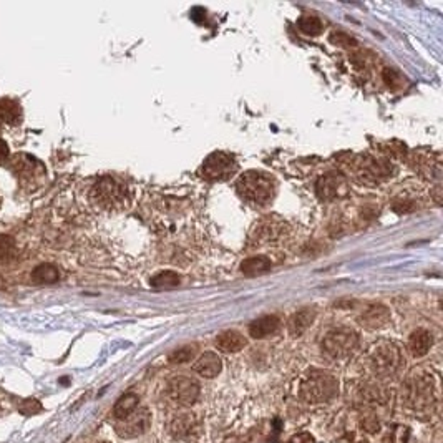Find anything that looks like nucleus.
<instances>
[{"mask_svg": "<svg viewBox=\"0 0 443 443\" xmlns=\"http://www.w3.org/2000/svg\"><path fill=\"white\" fill-rule=\"evenodd\" d=\"M179 284V276L173 271H165V273H160L158 276L153 277L152 286L153 287H175Z\"/></svg>", "mask_w": 443, "mask_h": 443, "instance_id": "a878e982", "label": "nucleus"}, {"mask_svg": "<svg viewBox=\"0 0 443 443\" xmlns=\"http://www.w3.org/2000/svg\"><path fill=\"white\" fill-rule=\"evenodd\" d=\"M369 364L378 377H392L403 365V355L394 342H378L369 354Z\"/></svg>", "mask_w": 443, "mask_h": 443, "instance_id": "39448f33", "label": "nucleus"}, {"mask_svg": "<svg viewBox=\"0 0 443 443\" xmlns=\"http://www.w3.org/2000/svg\"><path fill=\"white\" fill-rule=\"evenodd\" d=\"M88 201L102 213H120L128 206V189L111 176H102L90 186Z\"/></svg>", "mask_w": 443, "mask_h": 443, "instance_id": "f257e3e1", "label": "nucleus"}, {"mask_svg": "<svg viewBox=\"0 0 443 443\" xmlns=\"http://www.w3.org/2000/svg\"><path fill=\"white\" fill-rule=\"evenodd\" d=\"M8 153H10V150H8L7 143H6V141H3V140H0V161L7 160Z\"/></svg>", "mask_w": 443, "mask_h": 443, "instance_id": "c756f323", "label": "nucleus"}, {"mask_svg": "<svg viewBox=\"0 0 443 443\" xmlns=\"http://www.w3.org/2000/svg\"><path fill=\"white\" fill-rule=\"evenodd\" d=\"M138 402H140V398L136 394H124L123 397L120 398L117 403H115L113 415L117 417L118 420L128 419V417H130L133 412L138 408Z\"/></svg>", "mask_w": 443, "mask_h": 443, "instance_id": "412c9836", "label": "nucleus"}, {"mask_svg": "<svg viewBox=\"0 0 443 443\" xmlns=\"http://www.w3.org/2000/svg\"><path fill=\"white\" fill-rule=\"evenodd\" d=\"M279 327H281V321H279L276 316H264L256 319L255 322H251V325H249V334L255 339H264L276 334Z\"/></svg>", "mask_w": 443, "mask_h": 443, "instance_id": "4468645a", "label": "nucleus"}, {"mask_svg": "<svg viewBox=\"0 0 443 443\" xmlns=\"http://www.w3.org/2000/svg\"><path fill=\"white\" fill-rule=\"evenodd\" d=\"M196 355V346H183L175 352H171L170 362L171 364H186L189 360L195 359Z\"/></svg>", "mask_w": 443, "mask_h": 443, "instance_id": "393cba45", "label": "nucleus"}, {"mask_svg": "<svg viewBox=\"0 0 443 443\" xmlns=\"http://www.w3.org/2000/svg\"><path fill=\"white\" fill-rule=\"evenodd\" d=\"M19 410H20V414H22V415H35L37 412L42 410V405H40V402H38V400L29 398V400H24V402L20 403Z\"/></svg>", "mask_w": 443, "mask_h": 443, "instance_id": "cd10ccee", "label": "nucleus"}, {"mask_svg": "<svg viewBox=\"0 0 443 443\" xmlns=\"http://www.w3.org/2000/svg\"><path fill=\"white\" fill-rule=\"evenodd\" d=\"M282 223H276L274 219H264L256 226V238L259 243H268V241L277 239L282 233Z\"/></svg>", "mask_w": 443, "mask_h": 443, "instance_id": "aec40b11", "label": "nucleus"}, {"mask_svg": "<svg viewBox=\"0 0 443 443\" xmlns=\"http://www.w3.org/2000/svg\"><path fill=\"white\" fill-rule=\"evenodd\" d=\"M291 443H314V438L311 435H307V433H304V435H298L292 438Z\"/></svg>", "mask_w": 443, "mask_h": 443, "instance_id": "7c9ffc66", "label": "nucleus"}, {"mask_svg": "<svg viewBox=\"0 0 443 443\" xmlns=\"http://www.w3.org/2000/svg\"><path fill=\"white\" fill-rule=\"evenodd\" d=\"M299 29L304 33H307V35H319L324 25H322L321 19H317L316 15H305L299 20Z\"/></svg>", "mask_w": 443, "mask_h": 443, "instance_id": "b1692460", "label": "nucleus"}, {"mask_svg": "<svg viewBox=\"0 0 443 443\" xmlns=\"http://www.w3.org/2000/svg\"><path fill=\"white\" fill-rule=\"evenodd\" d=\"M314 319H316V312L311 311V309H303V311L291 316L289 324H287V330H289L292 337H300V335L312 325Z\"/></svg>", "mask_w": 443, "mask_h": 443, "instance_id": "f3484780", "label": "nucleus"}, {"mask_svg": "<svg viewBox=\"0 0 443 443\" xmlns=\"http://www.w3.org/2000/svg\"><path fill=\"white\" fill-rule=\"evenodd\" d=\"M152 425V414L146 408L135 410L128 419L122 420L117 427V433L122 438H135L143 435Z\"/></svg>", "mask_w": 443, "mask_h": 443, "instance_id": "1a4fd4ad", "label": "nucleus"}, {"mask_svg": "<svg viewBox=\"0 0 443 443\" xmlns=\"http://www.w3.org/2000/svg\"><path fill=\"white\" fill-rule=\"evenodd\" d=\"M359 346V335L352 329H332L322 339V352L332 360L347 359Z\"/></svg>", "mask_w": 443, "mask_h": 443, "instance_id": "423d86ee", "label": "nucleus"}, {"mask_svg": "<svg viewBox=\"0 0 443 443\" xmlns=\"http://www.w3.org/2000/svg\"><path fill=\"white\" fill-rule=\"evenodd\" d=\"M221 359L214 354V352H204L200 359L196 360L195 364V372L200 373L201 377L204 378H213L216 377L219 372H221Z\"/></svg>", "mask_w": 443, "mask_h": 443, "instance_id": "2eb2a0df", "label": "nucleus"}, {"mask_svg": "<svg viewBox=\"0 0 443 443\" xmlns=\"http://www.w3.org/2000/svg\"><path fill=\"white\" fill-rule=\"evenodd\" d=\"M238 193L249 203L266 204L274 196V182L261 171H248L239 178Z\"/></svg>", "mask_w": 443, "mask_h": 443, "instance_id": "20e7f679", "label": "nucleus"}, {"mask_svg": "<svg viewBox=\"0 0 443 443\" xmlns=\"http://www.w3.org/2000/svg\"><path fill=\"white\" fill-rule=\"evenodd\" d=\"M58 277H60V274H58L57 268H55V266H51V264L37 266V268L32 271V279L35 282H40V284L57 282Z\"/></svg>", "mask_w": 443, "mask_h": 443, "instance_id": "5701e85b", "label": "nucleus"}, {"mask_svg": "<svg viewBox=\"0 0 443 443\" xmlns=\"http://www.w3.org/2000/svg\"><path fill=\"white\" fill-rule=\"evenodd\" d=\"M359 322L365 327V329H371V330L384 329V327L390 322V311L382 304L369 305V307L362 312V316L359 317Z\"/></svg>", "mask_w": 443, "mask_h": 443, "instance_id": "9b49d317", "label": "nucleus"}, {"mask_svg": "<svg viewBox=\"0 0 443 443\" xmlns=\"http://www.w3.org/2000/svg\"><path fill=\"white\" fill-rule=\"evenodd\" d=\"M12 168L17 171V176L22 182L25 186L33 182V179H38L42 171V165L38 161L33 160L32 156H27V154H20L17 156V160L14 161Z\"/></svg>", "mask_w": 443, "mask_h": 443, "instance_id": "f8f14e48", "label": "nucleus"}, {"mask_svg": "<svg viewBox=\"0 0 443 443\" xmlns=\"http://www.w3.org/2000/svg\"><path fill=\"white\" fill-rule=\"evenodd\" d=\"M15 255V244L8 236H0V259H10Z\"/></svg>", "mask_w": 443, "mask_h": 443, "instance_id": "bb28decb", "label": "nucleus"}, {"mask_svg": "<svg viewBox=\"0 0 443 443\" xmlns=\"http://www.w3.org/2000/svg\"><path fill=\"white\" fill-rule=\"evenodd\" d=\"M0 127H2V118H0Z\"/></svg>", "mask_w": 443, "mask_h": 443, "instance_id": "2f4dec72", "label": "nucleus"}, {"mask_svg": "<svg viewBox=\"0 0 443 443\" xmlns=\"http://www.w3.org/2000/svg\"><path fill=\"white\" fill-rule=\"evenodd\" d=\"M271 269V261L266 256H256L249 257L241 264V271L246 276H257V274H264Z\"/></svg>", "mask_w": 443, "mask_h": 443, "instance_id": "4be33fe9", "label": "nucleus"}, {"mask_svg": "<svg viewBox=\"0 0 443 443\" xmlns=\"http://www.w3.org/2000/svg\"><path fill=\"white\" fill-rule=\"evenodd\" d=\"M236 171H238V165H236L233 156H229L227 153L218 152L208 156V160L203 165V170H201V175L209 182H225V179H229Z\"/></svg>", "mask_w": 443, "mask_h": 443, "instance_id": "0eeeda50", "label": "nucleus"}, {"mask_svg": "<svg viewBox=\"0 0 443 443\" xmlns=\"http://www.w3.org/2000/svg\"><path fill=\"white\" fill-rule=\"evenodd\" d=\"M432 334L428 332V330L425 329H419L415 330V332H412L410 339H408V351H410V354L417 357H424L427 355L430 352V347H432Z\"/></svg>", "mask_w": 443, "mask_h": 443, "instance_id": "dca6fc26", "label": "nucleus"}, {"mask_svg": "<svg viewBox=\"0 0 443 443\" xmlns=\"http://www.w3.org/2000/svg\"><path fill=\"white\" fill-rule=\"evenodd\" d=\"M384 80L387 85H390V87H395V83H400V76L398 73L392 70V68H385L384 70Z\"/></svg>", "mask_w": 443, "mask_h": 443, "instance_id": "c85d7f7f", "label": "nucleus"}, {"mask_svg": "<svg viewBox=\"0 0 443 443\" xmlns=\"http://www.w3.org/2000/svg\"><path fill=\"white\" fill-rule=\"evenodd\" d=\"M168 395L171 400H175L179 405H193L200 398V384L193 378L188 377H175L168 384Z\"/></svg>", "mask_w": 443, "mask_h": 443, "instance_id": "6e6552de", "label": "nucleus"}, {"mask_svg": "<svg viewBox=\"0 0 443 443\" xmlns=\"http://www.w3.org/2000/svg\"><path fill=\"white\" fill-rule=\"evenodd\" d=\"M0 118L8 124H19L22 122V106L12 98H2L0 100Z\"/></svg>", "mask_w": 443, "mask_h": 443, "instance_id": "6ab92c4d", "label": "nucleus"}, {"mask_svg": "<svg viewBox=\"0 0 443 443\" xmlns=\"http://www.w3.org/2000/svg\"><path fill=\"white\" fill-rule=\"evenodd\" d=\"M437 382L432 373L425 371H414L408 376L403 385V395L408 407L415 410H424L435 402Z\"/></svg>", "mask_w": 443, "mask_h": 443, "instance_id": "f03ea898", "label": "nucleus"}, {"mask_svg": "<svg viewBox=\"0 0 443 443\" xmlns=\"http://www.w3.org/2000/svg\"><path fill=\"white\" fill-rule=\"evenodd\" d=\"M317 196L322 201H334L347 193V179L346 176L339 173H329L317 182Z\"/></svg>", "mask_w": 443, "mask_h": 443, "instance_id": "9d476101", "label": "nucleus"}, {"mask_svg": "<svg viewBox=\"0 0 443 443\" xmlns=\"http://www.w3.org/2000/svg\"><path fill=\"white\" fill-rule=\"evenodd\" d=\"M339 382L332 373L324 371L307 372L300 382V397L307 403H324L337 395Z\"/></svg>", "mask_w": 443, "mask_h": 443, "instance_id": "7ed1b4c3", "label": "nucleus"}, {"mask_svg": "<svg viewBox=\"0 0 443 443\" xmlns=\"http://www.w3.org/2000/svg\"><path fill=\"white\" fill-rule=\"evenodd\" d=\"M100 443H110V442H100Z\"/></svg>", "mask_w": 443, "mask_h": 443, "instance_id": "473e14b6", "label": "nucleus"}, {"mask_svg": "<svg viewBox=\"0 0 443 443\" xmlns=\"http://www.w3.org/2000/svg\"><path fill=\"white\" fill-rule=\"evenodd\" d=\"M196 427H198V421H196L195 415L182 414V415L176 417L173 421H171L170 430H171V433H173V437L186 438V437L191 435L193 432H195Z\"/></svg>", "mask_w": 443, "mask_h": 443, "instance_id": "a211bd4d", "label": "nucleus"}, {"mask_svg": "<svg viewBox=\"0 0 443 443\" xmlns=\"http://www.w3.org/2000/svg\"><path fill=\"white\" fill-rule=\"evenodd\" d=\"M246 337L236 330H226L216 337V347L225 354H236L246 347Z\"/></svg>", "mask_w": 443, "mask_h": 443, "instance_id": "ddd939ff", "label": "nucleus"}]
</instances>
